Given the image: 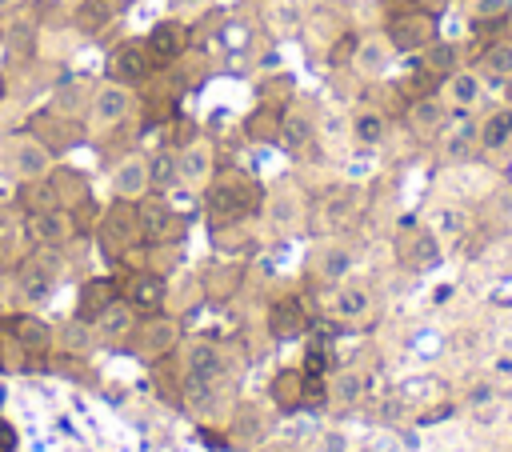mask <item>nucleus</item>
I'll list each match as a JSON object with an SVG mask.
<instances>
[{
  "label": "nucleus",
  "mask_w": 512,
  "mask_h": 452,
  "mask_svg": "<svg viewBox=\"0 0 512 452\" xmlns=\"http://www.w3.org/2000/svg\"><path fill=\"white\" fill-rule=\"evenodd\" d=\"M208 208L216 220H240L256 208V184L240 172H224L212 188H208Z\"/></svg>",
  "instance_id": "nucleus-1"
},
{
  "label": "nucleus",
  "mask_w": 512,
  "mask_h": 452,
  "mask_svg": "<svg viewBox=\"0 0 512 452\" xmlns=\"http://www.w3.org/2000/svg\"><path fill=\"white\" fill-rule=\"evenodd\" d=\"M184 364H188V392L192 396H208L224 376V356L212 340H192L184 352Z\"/></svg>",
  "instance_id": "nucleus-2"
},
{
  "label": "nucleus",
  "mask_w": 512,
  "mask_h": 452,
  "mask_svg": "<svg viewBox=\"0 0 512 452\" xmlns=\"http://www.w3.org/2000/svg\"><path fill=\"white\" fill-rule=\"evenodd\" d=\"M8 164L20 180H44L52 172V152L40 136H16L8 144Z\"/></svg>",
  "instance_id": "nucleus-3"
},
{
  "label": "nucleus",
  "mask_w": 512,
  "mask_h": 452,
  "mask_svg": "<svg viewBox=\"0 0 512 452\" xmlns=\"http://www.w3.org/2000/svg\"><path fill=\"white\" fill-rule=\"evenodd\" d=\"M128 112H132V88L120 84V80L100 84V88L92 92V100H88V116H92V124H100V128L120 124Z\"/></svg>",
  "instance_id": "nucleus-4"
},
{
  "label": "nucleus",
  "mask_w": 512,
  "mask_h": 452,
  "mask_svg": "<svg viewBox=\"0 0 512 452\" xmlns=\"http://www.w3.org/2000/svg\"><path fill=\"white\" fill-rule=\"evenodd\" d=\"M152 68H156V60H152V52H148L144 40H124V44L108 56V72H112V80H120V84H136V80H144Z\"/></svg>",
  "instance_id": "nucleus-5"
},
{
  "label": "nucleus",
  "mask_w": 512,
  "mask_h": 452,
  "mask_svg": "<svg viewBox=\"0 0 512 452\" xmlns=\"http://www.w3.org/2000/svg\"><path fill=\"white\" fill-rule=\"evenodd\" d=\"M388 44L400 48V52H416V48H428L432 44V20L424 12H404L388 24Z\"/></svg>",
  "instance_id": "nucleus-6"
},
{
  "label": "nucleus",
  "mask_w": 512,
  "mask_h": 452,
  "mask_svg": "<svg viewBox=\"0 0 512 452\" xmlns=\"http://www.w3.org/2000/svg\"><path fill=\"white\" fill-rule=\"evenodd\" d=\"M148 188H152V172H148V160L144 156H128V160H120L112 168V192H116V200H132L136 204Z\"/></svg>",
  "instance_id": "nucleus-7"
},
{
  "label": "nucleus",
  "mask_w": 512,
  "mask_h": 452,
  "mask_svg": "<svg viewBox=\"0 0 512 452\" xmlns=\"http://www.w3.org/2000/svg\"><path fill=\"white\" fill-rule=\"evenodd\" d=\"M100 236H104V244H108L112 252H120V248H128L132 240H140V216H136L132 200H116V208L104 216Z\"/></svg>",
  "instance_id": "nucleus-8"
},
{
  "label": "nucleus",
  "mask_w": 512,
  "mask_h": 452,
  "mask_svg": "<svg viewBox=\"0 0 512 452\" xmlns=\"http://www.w3.org/2000/svg\"><path fill=\"white\" fill-rule=\"evenodd\" d=\"M144 44H148V52H152L156 64H172V60H180L184 48H188V28H184L180 20H160V24L148 32Z\"/></svg>",
  "instance_id": "nucleus-9"
},
{
  "label": "nucleus",
  "mask_w": 512,
  "mask_h": 452,
  "mask_svg": "<svg viewBox=\"0 0 512 452\" xmlns=\"http://www.w3.org/2000/svg\"><path fill=\"white\" fill-rule=\"evenodd\" d=\"M136 216H140V236L144 240H172L180 232V216L164 204V200H144L136 204Z\"/></svg>",
  "instance_id": "nucleus-10"
},
{
  "label": "nucleus",
  "mask_w": 512,
  "mask_h": 452,
  "mask_svg": "<svg viewBox=\"0 0 512 452\" xmlns=\"http://www.w3.org/2000/svg\"><path fill=\"white\" fill-rule=\"evenodd\" d=\"M176 180H184V184H208L212 180V148L204 140H192L176 152Z\"/></svg>",
  "instance_id": "nucleus-11"
},
{
  "label": "nucleus",
  "mask_w": 512,
  "mask_h": 452,
  "mask_svg": "<svg viewBox=\"0 0 512 452\" xmlns=\"http://www.w3.org/2000/svg\"><path fill=\"white\" fill-rule=\"evenodd\" d=\"M28 232L40 240V244H64L68 236H72V216H68V208H48V212H32L28 216Z\"/></svg>",
  "instance_id": "nucleus-12"
},
{
  "label": "nucleus",
  "mask_w": 512,
  "mask_h": 452,
  "mask_svg": "<svg viewBox=\"0 0 512 452\" xmlns=\"http://www.w3.org/2000/svg\"><path fill=\"white\" fill-rule=\"evenodd\" d=\"M444 96H448V104H456V108H472V104H480V96H484V80H480V72H468V68L448 72V80H444Z\"/></svg>",
  "instance_id": "nucleus-13"
},
{
  "label": "nucleus",
  "mask_w": 512,
  "mask_h": 452,
  "mask_svg": "<svg viewBox=\"0 0 512 452\" xmlns=\"http://www.w3.org/2000/svg\"><path fill=\"white\" fill-rule=\"evenodd\" d=\"M476 140H480V148H488V152L508 148V144H512V108L488 112V116L480 120V128H476Z\"/></svg>",
  "instance_id": "nucleus-14"
},
{
  "label": "nucleus",
  "mask_w": 512,
  "mask_h": 452,
  "mask_svg": "<svg viewBox=\"0 0 512 452\" xmlns=\"http://www.w3.org/2000/svg\"><path fill=\"white\" fill-rule=\"evenodd\" d=\"M132 312H136V308H132L128 300H112V304L92 320V324H96V336H104V340H120V336H128V332H132V320H136Z\"/></svg>",
  "instance_id": "nucleus-15"
},
{
  "label": "nucleus",
  "mask_w": 512,
  "mask_h": 452,
  "mask_svg": "<svg viewBox=\"0 0 512 452\" xmlns=\"http://www.w3.org/2000/svg\"><path fill=\"white\" fill-rule=\"evenodd\" d=\"M112 300H116V284H112V280H88V284L80 288L76 316H80V320H96Z\"/></svg>",
  "instance_id": "nucleus-16"
},
{
  "label": "nucleus",
  "mask_w": 512,
  "mask_h": 452,
  "mask_svg": "<svg viewBox=\"0 0 512 452\" xmlns=\"http://www.w3.org/2000/svg\"><path fill=\"white\" fill-rule=\"evenodd\" d=\"M332 312H336L340 320H364V316L372 312L368 288H360V284H340L336 296H332Z\"/></svg>",
  "instance_id": "nucleus-17"
},
{
  "label": "nucleus",
  "mask_w": 512,
  "mask_h": 452,
  "mask_svg": "<svg viewBox=\"0 0 512 452\" xmlns=\"http://www.w3.org/2000/svg\"><path fill=\"white\" fill-rule=\"evenodd\" d=\"M408 128H412L416 136H436V132L444 128V104L432 100V96L416 100V104L408 108Z\"/></svg>",
  "instance_id": "nucleus-18"
},
{
  "label": "nucleus",
  "mask_w": 512,
  "mask_h": 452,
  "mask_svg": "<svg viewBox=\"0 0 512 452\" xmlns=\"http://www.w3.org/2000/svg\"><path fill=\"white\" fill-rule=\"evenodd\" d=\"M136 312H156L164 304V280L160 276H136L128 284V296H124Z\"/></svg>",
  "instance_id": "nucleus-19"
},
{
  "label": "nucleus",
  "mask_w": 512,
  "mask_h": 452,
  "mask_svg": "<svg viewBox=\"0 0 512 452\" xmlns=\"http://www.w3.org/2000/svg\"><path fill=\"white\" fill-rule=\"evenodd\" d=\"M304 324H308V316H304L300 300H280V304L268 312V328H272V336H300Z\"/></svg>",
  "instance_id": "nucleus-20"
},
{
  "label": "nucleus",
  "mask_w": 512,
  "mask_h": 452,
  "mask_svg": "<svg viewBox=\"0 0 512 452\" xmlns=\"http://www.w3.org/2000/svg\"><path fill=\"white\" fill-rule=\"evenodd\" d=\"M388 52H392V44L388 40H380V36H372V40H360L356 44V68L364 72V76H380L384 68H388Z\"/></svg>",
  "instance_id": "nucleus-21"
},
{
  "label": "nucleus",
  "mask_w": 512,
  "mask_h": 452,
  "mask_svg": "<svg viewBox=\"0 0 512 452\" xmlns=\"http://www.w3.org/2000/svg\"><path fill=\"white\" fill-rule=\"evenodd\" d=\"M384 132H388V120L380 116V112H356L352 116V136L360 140V144H368V148H376L380 140H384Z\"/></svg>",
  "instance_id": "nucleus-22"
},
{
  "label": "nucleus",
  "mask_w": 512,
  "mask_h": 452,
  "mask_svg": "<svg viewBox=\"0 0 512 452\" xmlns=\"http://www.w3.org/2000/svg\"><path fill=\"white\" fill-rule=\"evenodd\" d=\"M176 320H168V316H152L148 324H144V332H140V340L152 348V352H168L172 344H176Z\"/></svg>",
  "instance_id": "nucleus-23"
},
{
  "label": "nucleus",
  "mask_w": 512,
  "mask_h": 452,
  "mask_svg": "<svg viewBox=\"0 0 512 452\" xmlns=\"http://www.w3.org/2000/svg\"><path fill=\"white\" fill-rule=\"evenodd\" d=\"M316 272H320V280H332V284L344 280L352 272V252L348 248H324L316 260Z\"/></svg>",
  "instance_id": "nucleus-24"
},
{
  "label": "nucleus",
  "mask_w": 512,
  "mask_h": 452,
  "mask_svg": "<svg viewBox=\"0 0 512 452\" xmlns=\"http://www.w3.org/2000/svg\"><path fill=\"white\" fill-rule=\"evenodd\" d=\"M480 68H484V76H492V80H504V76H512V44H508V40H500V44L484 48V56H480Z\"/></svg>",
  "instance_id": "nucleus-25"
},
{
  "label": "nucleus",
  "mask_w": 512,
  "mask_h": 452,
  "mask_svg": "<svg viewBox=\"0 0 512 452\" xmlns=\"http://www.w3.org/2000/svg\"><path fill=\"white\" fill-rule=\"evenodd\" d=\"M280 140H284L288 148H304V144L312 140V120L300 116V112H284V116H280Z\"/></svg>",
  "instance_id": "nucleus-26"
},
{
  "label": "nucleus",
  "mask_w": 512,
  "mask_h": 452,
  "mask_svg": "<svg viewBox=\"0 0 512 452\" xmlns=\"http://www.w3.org/2000/svg\"><path fill=\"white\" fill-rule=\"evenodd\" d=\"M348 216H352V192H332V196L320 204V224H324V228H340Z\"/></svg>",
  "instance_id": "nucleus-27"
},
{
  "label": "nucleus",
  "mask_w": 512,
  "mask_h": 452,
  "mask_svg": "<svg viewBox=\"0 0 512 452\" xmlns=\"http://www.w3.org/2000/svg\"><path fill=\"white\" fill-rule=\"evenodd\" d=\"M112 0H84L80 4V12H76V24L84 28V32H96V28H104L108 20H112Z\"/></svg>",
  "instance_id": "nucleus-28"
},
{
  "label": "nucleus",
  "mask_w": 512,
  "mask_h": 452,
  "mask_svg": "<svg viewBox=\"0 0 512 452\" xmlns=\"http://www.w3.org/2000/svg\"><path fill=\"white\" fill-rule=\"evenodd\" d=\"M268 216H272V224L292 228V224L300 220V200H296L292 192H276V196L268 200Z\"/></svg>",
  "instance_id": "nucleus-29"
},
{
  "label": "nucleus",
  "mask_w": 512,
  "mask_h": 452,
  "mask_svg": "<svg viewBox=\"0 0 512 452\" xmlns=\"http://www.w3.org/2000/svg\"><path fill=\"white\" fill-rule=\"evenodd\" d=\"M12 328H16L20 344H28V348H44V344L52 340L48 324H44V320H36V316H16V320H12Z\"/></svg>",
  "instance_id": "nucleus-30"
},
{
  "label": "nucleus",
  "mask_w": 512,
  "mask_h": 452,
  "mask_svg": "<svg viewBox=\"0 0 512 452\" xmlns=\"http://www.w3.org/2000/svg\"><path fill=\"white\" fill-rule=\"evenodd\" d=\"M280 116H284V112L260 108V112L248 120V136H252V140H280Z\"/></svg>",
  "instance_id": "nucleus-31"
},
{
  "label": "nucleus",
  "mask_w": 512,
  "mask_h": 452,
  "mask_svg": "<svg viewBox=\"0 0 512 452\" xmlns=\"http://www.w3.org/2000/svg\"><path fill=\"white\" fill-rule=\"evenodd\" d=\"M64 344L72 348V352H84V348H92L96 344V324L92 320H68L64 324Z\"/></svg>",
  "instance_id": "nucleus-32"
},
{
  "label": "nucleus",
  "mask_w": 512,
  "mask_h": 452,
  "mask_svg": "<svg viewBox=\"0 0 512 452\" xmlns=\"http://www.w3.org/2000/svg\"><path fill=\"white\" fill-rule=\"evenodd\" d=\"M24 204H28V212H48V208H56V204H60V196H56V188H52V184L28 180V188H24Z\"/></svg>",
  "instance_id": "nucleus-33"
},
{
  "label": "nucleus",
  "mask_w": 512,
  "mask_h": 452,
  "mask_svg": "<svg viewBox=\"0 0 512 452\" xmlns=\"http://www.w3.org/2000/svg\"><path fill=\"white\" fill-rule=\"evenodd\" d=\"M436 256H440V248H436V236L432 232H416V240H412V252L404 256L412 268H428V264H436Z\"/></svg>",
  "instance_id": "nucleus-34"
},
{
  "label": "nucleus",
  "mask_w": 512,
  "mask_h": 452,
  "mask_svg": "<svg viewBox=\"0 0 512 452\" xmlns=\"http://www.w3.org/2000/svg\"><path fill=\"white\" fill-rule=\"evenodd\" d=\"M332 396H336L340 404H356V400L364 396V376H360V372H340L336 384H332Z\"/></svg>",
  "instance_id": "nucleus-35"
},
{
  "label": "nucleus",
  "mask_w": 512,
  "mask_h": 452,
  "mask_svg": "<svg viewBox=\"0 0 512 452\" xmlns=\"http://www.w3.org/2000/svg\"><path fill=\"white\" fill-rule=\"evenodd\" d=\"M300 384H304V376L300 372H280V380H276V400L280 404H300L304 400V392H300Z\"/></svg>",
  "instance_id": "nucleus-36"
},
{
  "label": "nucleus",
  "mask_w": 512,
  "mask_h": 452,
  "mask_svg": "<svg viewBox=\"0 0 512 452\" xmlns=\"http://www.w3.org/2000/svg\"><path fill=\"white\" fill-rule=\"evenodd\" d=\"M148 172H152V184H168V180H176V156L172 152H160V156H152L148 160Z\"/></svg>",
  "instance_id": "nucleus-37"
},
{
  "label": "nucleus",
  "mask_w": 512,
  "mask_h": 452,
  "mask_svg": "<svg viewBox=\"0 0 512 452\" xmlns=\"http://www.w3.org/2000/svg\"><path fill=\"white\" fill-rule=\"evenodd\" d=\"M352 448V440L340 432V428H328V432H320V440H316V452H348Z\"/></svg>",
  "instance_id": "nucleus-38"
},
{
  "label": "nucleus",
  "mask_w": 512,
  "mask_h": 452,
  "mask_svg": "<svg viewBox=\"0 0 512 452\" xmlns=\"http://www.w3.org/2000/svg\"><path fill=\"white\" fill-rule=\"evenodd\" d=\"M80 100H84V84H64V88L56 92V108H60V112H76Z\"/></svg>",
  "instance_id": "nucleus-39"
},
{
  "label": "nucleus",
  "mask_w": 512,
  "mask_h": 452,
  "mask_svg": "<svg viewBox=\"0 0 512 452\" xmlns=\"http://www.w3.org/2000/svg\"><path fill=\"white\" fill-rule=\"evenodd\" d=\"M448 64H452V48H444V44L428 48V56H424V68H432V72H444Z\"/></svg>",
  "instance_id": "nucleus-40"
},
{
  "label": "nucleus",
  "mask_w": 512,
  "mask_h": 452,
  "mask_svg": "<svg viewBox=\"0 0 512 452\" xmlns=\"http://www.w3.org/2000/svg\"><path fill=\"white\" fill-rule=\"evenodd\" d=\"M504 12H508V0H476V20H492Z\"/></svg>",
  "instance_id": "nucleus-41"
},
{
  "label": "nucleus",
  "mask_w": 512,
  "mask_h": 452,
  "mask_svg": "<svg viewBox=\"0 0 512 452\" xmlns=\"http://www.w3.org/2000/svg\"><path fill=\"white\" fill-rule=\"evenodd\" d=\"M12 236H16V224H12V216L0 208V248H8V244H12Z\"/></svg>",
  "instance_id": "nucleus-42"
},
{
  "label": "nucleus",
  "mask_w": 512,
  "mask_h": 452,
  "mask_svg": "<svg viewBox=\"0 0 512 452\" xmlns=\"http://www.w3.org/2000/svg\"><path fill=\"white\" fill-rule=\"evenodd\" d=\"M440 228H444V232H460V228H464L460 212H440Z\"/></svg>",
  "instance_id": "nucleus-43"
},
{
  "label": "nucleus",
  "mask_w": 512,
  "mask_h": 452,
  "mask_svg": "<svg viewBox=\"0 0 512 452\" xmlns=\"http://www.w3.org/2000/svg\"><path fill=\"white\" fill-rule=\"evenodd\" d=\"M0 452H16V432L0 420Z\"/></svg>",
  "instance_id": "nucleus-44"
},
{
  "label": "nucleus",
  "mask_w": 512,
  "mask_h": 452,
  "mask_svg": "<svg viewBox=\"0 0 512 452\" xmlns=\"http://www.w3.org/2000/svg\"><path fill=\"white\" fill-rule=\"evenodd\" d=\"M20 0H0V12H8V8H16Z\"/></svg>",
  "instance_id": "nucleus-45"
},
{
  "label": "nucleus",
  "mask_w": 512,
  "mask_h": 452,
  "mask_svg": "<svg viewBox=\"0 0 512 452\" xmlns=\"http://www.w3.org/2000/svg\"><path fill=\"white\" fill-rule=\"evenodd\" d=\"M4 92H8V80H4V76H0V100H4Z\"/></svg>",
  "instance_id": "nucleus-46"
},
{
  "label": "nucleus",
  "mask_w": 512,
  "mask_h": 452,
  "mask_svg": "<svg viewBox=\"0 0 512 452\" xmlns=\"http://www.w3.org/2000/svg\"><path fill=\"white\" fill-rule=\"evenodd\" d=\"M424 4H428V8H440V4H444V0H424Z\"/></svg>",
  "instance_id": "nucleus-47"
}]
</instances>
